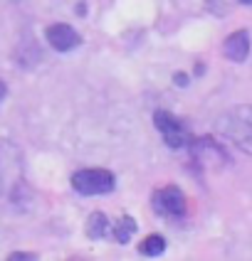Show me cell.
<instances>
[{"label":"cell","mask_w":252,"mask_h":261,"mask_svg":"<svg viewBox=\"0 0 252 261\" xmlns=\"http://www.w3.org/2000/svg\"><path fill=\"white\" fill-rule=\"evenodd\" d=\"M218 133L225 141L252 155V106H237L218 118Z\"/></svg>","instance_id":"cell-1"},{"label":"cell","mask_w":252,"mask_h":261,"mask_svg":"<svg viewBox=\"0 0 252 261\" xmlns=\"http://www.w3.org/2000/svg\"><path fill=\"white\" fill-rule=\"evenodd\" d=\"M72 188L79 195H109L117 188V177L104 168H84L72 175Z\"/></svg>","instance_id":"cell-2"},{"label":"cell","mask_w":252,"mask_h":261,"mask_svg":"<svg viewBox=\"0 0 252 261\" xmlns=\"http://www.w3.org/2000/svg\"><path fill=\"white\" fill-rule=\"evenodd\" d=\"M151 207H153L161 217L180 219V217H186V212H188V200H186V195H183L180 188L166 185V188L156 190V192L151 195Z\"/></svg>","instance_id":"cell-3"},{"label":"cell","mask_w":252,"mask_h":261,"mask_svg":"<svg viewBox=\"0 0 252 261\" xmlns=\"http://www.w3.org/2000/svg\"><path fill=\"white\" fill-rule=\"evenodd\" d=\"M153 126L158 128V133L163 136V143L168 148H183L191 143V133L183 126V121L176 118L168 111H156L153 114Z\"/></svg>","instance_id":"cell-4"},{"label":"cell","mask_w":252,"mask_h":261,"mask_svg":"<svg viewBox=\"0 0 252 261\" xmlns=\"http://www.w3.org/2000/svg\"><path fill=\"white\" fill-rule=\"evenodd\" d=\"M44 37H47V44L55 49V52H72L82 44V37L79 32L67 25V22H55L44 30Z\"/></svg>","instance_id":"cell-5"},{"label":"cell","mask_w":252,"mask_h":261,"mask_svg":"<svg viewBox=\"0 0 252 261\" xmlns=\"http://www.w3.org/2000/svg\"><path fill=\"white\" fill-rule=\"evenodd\" d=\"M222 52H225V57L230 59V62L242 64L247 59V55H250V35L245 30H237L233 35H227L225 44H222Z\"/></svg>","instance_id":"cell-6"},{"label":"cell","mask_w":252,"mask_h":261,"mask_svg":"<svg viewBox=\"0 0 252 261\" xmlns=\"http://www.w3.org/2000/svg\"><path fill=\"white\" fill-rule=\"evenodd\" d=\"M109 234V219L104 212H91L87 217V237L89 239H102Z\"/></svg>","instance_id":"cell-7"},{"label":"cell","mask_w":252,"mask_h":261,"mask_svg":"<svg viewBox=\"0 0 252 261\" xmlns=\"http://www.w3.org/2000/svg\"><path fill=\"white\" fill-rule=\"evenodd\" d=\"M133 232H136V219L126 217V215L119 219V222H114V229H111V234H114V239H117L119 244H129Z\"/></svg>","instance_id":"cell-8"},{"label":"cell","mask_w":252,"mask_h":261,"mask_svg":"<svg viewBox=\"0 0 252 261\" xmlns=\"http://www.w3.org/2000/svg\"><path fill=\"white\" fill-rule=\"evenodd\" d=\"M139 251H141V256H161L166 251V239L161 234H148L146 239L139 244Z\"/></svg>","instance_id":"cell-9"},{"label":"cell","mask_w":252,"mask_h":261,"mask_svg":"<svg viewBox=\"0 0 252 261\" xmlns=\"http://www.w3.org/2000/svg\"><path fill=\"white\" fill-rule=\"evenodd\" d=\"M10 259H35V254L32 251H13Z\"/></svg>","instance_id":"cell-10"},{"label":"cell","mask_w":252,"mask_h":261,"mask_svg":"<svg viewBox=\"0 0 252 261\" xmlns=\"http://www.w3.org/2000/svg\"><path fill=\"white\" fill-rule=\"evenodd\" d=\"M176 82H178V87H186L188 84V76L186 74H176Z\"/></svg>","instance_id":"cell-11"},{"label":"cell","mask_w":252,"mask_h":261,"mask_svg":"<svg viewBox=\"0 0 252 261\" xmlns=\"http://www.w3.org/2000/svg\"><path fill=\"white\" fill-rule=\"evenodd\" d=\"M5 94H8V87H5V82H0V101H3Z\"/></svg>","instance_id":"cell-12"}]
</instances>
